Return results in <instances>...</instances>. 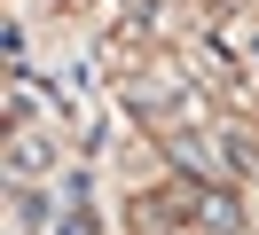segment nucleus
I'll list each match as a JSON object with an SVG mask.
<instances>
[{
    "label": "nucleus",
    "instance_id": "obj_1",
    "mask_svg": "<svg viewBox=\"0 0 259 235\" xmlns=\"http://www.w3.org/2000/svg\"><path fill=\"white\" fill-rule=\"evenodd\" d=\"M8 165H16V172H39V165H48V149H39V141H16V149H8Z\"/></svg>",
    "mask_w": 259,
    "mask_h": 235
}]
</instances>
